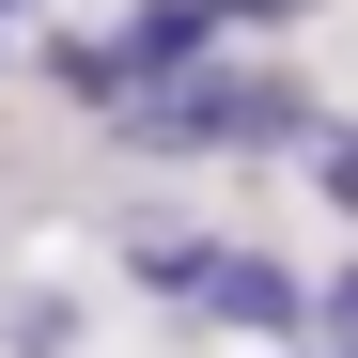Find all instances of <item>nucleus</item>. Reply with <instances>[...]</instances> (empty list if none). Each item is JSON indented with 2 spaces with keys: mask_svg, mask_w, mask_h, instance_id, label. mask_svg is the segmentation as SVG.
<instances>
[{
  "mask_svg": "<svg viewBox=\"0 0 358 358\" xmlns=\"http://www.w3.org/2000/svg\"><path fill=\"white\" fill-rule=\"evenodd\" d=\"M187 312H218V327H250V343H296V327H312V280H296L280 250H218Z\"/></svg>",
  "mask_w": 358,
  "mask_h": 358,
  "instance_id": "f257e3e1",
  "label": "nucleus"
},
{
  "mask_svg": "<svg viewBox=\"0 0 358 358\" xmlns=\"http://www.w3.org/2000/svg\"><path fill=\"white\" fill-rule=\"evenodd\" d=\"M203 47H218V0H125V16H109V63H125V94L203 78Z\"/></svg>",
  "mask_w": 358,
  "mask_h": 358,
  "instance_id": "f03ea898",
  "label": "nucleus"
},
{
  "mask_svg": "<svg viewBox=\"0 0 358 358\" xmlns=\"http://www.w3.org/2000/svg\"><path fill=\"white\" fill-rule=\"evenodd\" d=\"M312 187H327V203L358 218V125H327V141H312Z\"/></svg>",
  "mask_w": 358,
  "mask_h": 358,
  "instance_id": "7ed1b4c3",
  "label": "nucleus"
},
{
  "mask_svg": "<svg viewBox=\"0 0 358 358\" xmlns=\"http://www.w3.org/2000/svg\"><path fill=\"white\" fill-rule=\"evenodd\" d=\"M312 327H327V343H343V358H358V265H343V280H327V296H312Z\"/></svg>",
  "mask_w": 358,
  "mask_h": 358,
  "instance_id": "20e7f679",
  "label": "nucleus"
},
{
  "mask_svg": "<svg viewBox=\"0 0 358 358\" xmlns=\"http://www.w3.org/2000/svg\"><path fill=\"white\" fill-rule=\"evenodd\" d=\"M218 16H234V31H265V16H296V0H218Z\"/></svg>",
  "mask_w": 358,
  "mask_h": 358,
  "instance_id": "39448f33",
  "label": "nucleus"
},
{
  "mask_svg": "<svg viewBox=\"0 0 358 358\" xmlns=\"http://www.w3.org/2000/svg\"><path fill=\"white\" fill-rule=\"evenodd\" d=\"M265 358H296V343H265ZM327 358H343V343H327Z\"/></svg>",
  "mask_w": 358,
  "mask_h": 358,
  "instance_id": "423d86ee",
  "label": "nucleus"
},
{
  "mask_svg": "<svg viewBox=\"0 0 358 358\" xmlns=\"http://www.w3.org/2000/svg\"><path fill=\"white\" fill-rule=\"evenodd\" d=\"M0 16H16V0H0Z\"/></svg>",
  "mask_w": 358,
  "mask_h": 358,
  "instance_id": "0eeeda50",
  "label": "nucleus"
}]
</instances>
